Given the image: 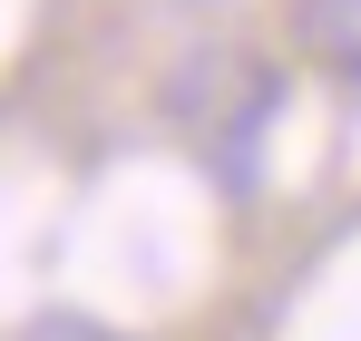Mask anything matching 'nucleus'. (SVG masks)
<instances>
[{
	"mask_svg": "<svg viewBox=\"0 0 361 341\" xmlns=\"http://www.w3.org/2000/svg\"><path fill=\"white\" fill-rule=\"evenodd\" d=\"M302 39L332 58L342 78H361V0H302Z\"/></svg>",
	"mask_w": 361,
	"mask_h": 341,
	"instance_id": "f257e3e1",
	"label": "nucleus"
}]
</instances>
